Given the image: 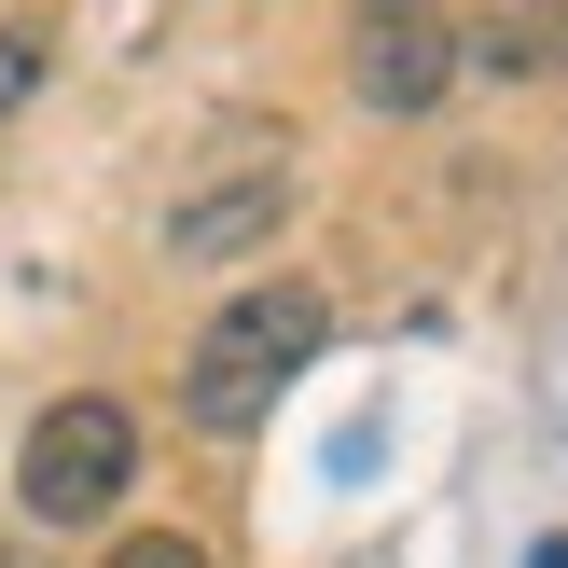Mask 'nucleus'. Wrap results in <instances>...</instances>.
<instances>
[{
  "mask_svg": "<svg viewBox=\"0 0 568 568\" xmlns=\"http://www.w3.org/2000/svg\"><path fill=\"white\" fill-rule=\"evenodd\" d=\"M320 333H333V305L305 292V277H250L236 305H209V333L181 347V416L194 430H264L277 403H292V375L320 361Z\"/></svg>",
  "mask_w": 568,
  "mask_h": 568,
  "instance_id": "1",
  "label": "nucleus"
},
{
  "mask_svg": "<svg viewBox=\"0 0 568 568\" xmlns=\"http://www.w3.org/2000/svg\"><path fill=\"white\" fill-rule=\"evenodd\" d=\"M125 486H139V416L111 403V388H70V403L28 416V458H14L28 527H98Z\"/></svg>",
  "mask_w": 568,
  "mask_h": 568,
  "instance_id": "2",
  "label": "nucleus"
},
{
  "mask_svg": "<svg viewBox=\"0 0 568 568\" xmlns=\"http://www.w3.org/2000/svg\"><path fill=\"white\" fill-rule=\"evenodd\" d=\"M347 83L361 111H444L458 98V14L444 0H347Z\"/></svg>",
  "mask_w": 568,
  "mask_h": 568,
  "instance_id": "3",
  "label": "nucleus"
},
{
  "mask_svg": "<svg viewBox=\"0 0 568 568\" xmlns=\"http://www.w3.org/2000/svg\"><path fill=\"white\" fill-rule=\"evenodd\" d=\"M292 222V166H250V181H222V194H194L181 222H166V250L181 264H222V250H250V236H277Z\"/></svg>",
  "mask_w": 568,
  "mask_h": 568,
  "instance_id": "4",
  "label": "nucleus"
},
{
  "mask_svg": "<svg viewBox=\"0 0 568 568\" xmlns=\"http://www.w3.org/2000/svg\"><path fill=\"white\" fill-rule=\"evenodd\" d=\"M28 83H42V28H0V125L28 111Z\"/></svg>",
  "mask_w": 568,
  "mask_h": 568,
  "instance_id": "5",
  "label": "nucleus"
},
{
  "mask_svg": "<svg viewBox=\"0 0 568 568\" xmlns=\"http://www.w3.org/2000/svg\"><path fill=\"white\" fill-rule=\"evenodd\" d=\"M111 568H209V541H194V527H139Z\"/></svg>",
  "mask_w": 568,
  "mask_h": 568,
  "instance_id": "6",
  "label": "nucleus"
},
{
  "mask_svg": "<svg viewBox=\"0 0 568 568\" xmlns=\"http://www.w3.org/2000/svg\"><path fill=\"white\" fill-rule=\"evenodd\" d=\"M0 568H42V555H28V541H0Z\"/></svg>",
  "mask_w": 568,
  "mask_h": 568,
  "instance_id": "7",
  "label": "nucleus"
},
{
  "mask_svg": "<svg viewBox=\"0 0 568 568\" xmlns=\"http://www.w3.org/2000/svg\"><path fill=\"white\" fill-rule=\"evenodd\" d=\"M527 568H568V541H541V555H527Z\"/></svg>",
  "mask_w": 568,
  "mask_h": 568,
  "instance_id": "8",
  "label": "nucleus"
}]
</instances>
